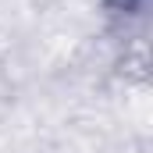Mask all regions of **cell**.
I'll list each match as a JSON object with an SVG mask.
<instances>
[]
</instances>
